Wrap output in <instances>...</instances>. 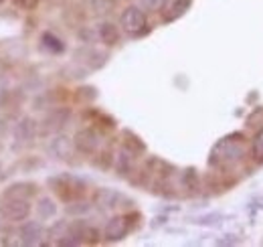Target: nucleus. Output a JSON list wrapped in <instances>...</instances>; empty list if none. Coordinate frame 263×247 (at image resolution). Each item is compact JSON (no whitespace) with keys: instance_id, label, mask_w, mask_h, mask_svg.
Wrapping results in <instances>:
<instances>
[{"instance_id":"f257e3e1","label":"nucleus","mask_w":263,"mask_h":247,"mask_svg":"<svg viewBox=\"0 0 263 247\" xmlns=\"http://www.w3.org/2000/svg\"><path fill=\"white\" fill-rule=\"evenodd\" d=\"M235 136V134H233ZM233 136H227V138H223L215 148H213V152H211V162L213 164H217V162H221V164H225V162H235V160H239L241 156H243V144H241V140L237 142V140H233Z\"/></svg>"},{"instance_id":"f03ea898","label":"nucleus","mask_w":263,"mask_h":247,"mask_svg":"<svg viewBox=\"0 0 263 247\" xmlns=\"http://www.w3.org/2000/svg\"><path fill=\"white\" fill-rule=\"evenodd\" d=\"M120 25H122V29L128 34L136 37V34H142V32L146 31L148 21H146L144 10H140L138 6H128L122 12V16H120Z\"/></svg>"},{"instance_id":"7ed1b4c3","label":"nucleus","mask_w":263,"mask_h":247,"mask_svg":"<svg viewBox=\"0 0 263 247\" xmlns=\"http://www.w3.org/2000/svg\"><path fill=\"white\" fill-rule=\"evenodd\" d=\"M53 190H57V195L63 199V201H75L83 195V183H79L77 179H71V177H59V179H51L49 181Z\"/></svg>"},{"instance_id":"20e7f679","label":"nucleus","mask_w":263,"mask_h":247,"mask_svg":"<svg viewBox=\"0 0 263 247\" xmlns=\"http://www.w3.org/2000/svg\"><path fill=\"white\" fill-rule=\"evenodd\" d=\"M73 144H75V148H77L79 152H83V154H93L99 148L98 132L91 130V128H83V130H79V132L75 134Z\"/></svg>"},{"instance_id":"39448f33","label":"nucleus","mask_w":263,"mask_h":247,"mask_svg":"<svg viewBox=\"0 0 263 247\" xmlns=\"http://www.w3.org/2000/svg\"><path fill=\"white\" fill-rule=\"evenodd\" d=\"M0 211L4 213L6 221L18 223V221H25L27 217L31 215V203L27 199H10Z\"/></svg>"},{"instance_id":"423d86ee","label":"nucleus","mask_w":263,"mask_h":247,"mask_svg":"<svg viewBox=\"0 0 263 247\" xmlns=\"http://www.w3.org/2000/svg\"><path fill=\"white\" fill-rule=\"evenodd\" d=\"M128 231H130L128 217H114L105 225V239L107 241H120L128 235Z\"/></svg>"},{"instance_id":"0eeeda50","label":"nucleus","mask_w":263,"mask_h":247,"mask_svg":"<svg viewBox=\"0 0 263 247\" xmlns=\"http://www.w3.org/2000/svg\"><path fill=\"white\" fill-rule=\"evenodd\" d=\"M18 235H21V243L23 245H36V243H41L43 227L39 223H34V221H29V223H25L21 227Z\"/></svg>"},{"instance_id":"6e6552de","label":"nucleus","mask_w":263,"mask_h":247,"mask_svg":"<svg viewBox=\"0 0 263 247\" xmlns=\"http://www.w3.org/2000/svg\"><path fill=\"white\" fill-rule=\"evenodd\" d=\"M67 120H69V110L59 108L53 114H49V118L45 120V130L47 132H57V130H61L65 126Z\"/></svg>"},{"instance_id":"1a4fd4ad","label":"nucleus","mask_w":263,"mask_h":247,"mask_svg":"<svg viewBox=\"0 0 263 247\" xmlns=\"http://www.w3.org/2000/svg\"><path fill=\"white\" fill-rule=\"evenodd\" d=\"M132 168H134V152L124 146V148L118 152V156H116V170H118V174L126 177V174L132 172Z\"/></svg>"},{"instance_id":"9d476101","label":"nucleus","mask_w":263,"mask_h":247,"mask_svg":"<svg viewBox=\"0 0 263 247\" xmlns=\"http://www.w3.org/2000/svg\"><path fill=\"white\" fill-rule=\"evenodd\" d=\"M189 8H191V0H170V2H166L164 19L166 21H176V19H180Z\"/></svg>"},{"instance_id":"9b49d317","label":"nucleus","mask_w":263,"mask_h":247,"mask_svg":"<svg viewBox=\"0 0 263 247\" xmlns=\"http://www.w3.org/2000/svg\"><path fill=\"white\" fill-rule=\"evenodd\" d=\"M49 152L55 156V158H67L69 152H71V142H69V138H65V136L53 138L51 144H49Z\"/></svg>"},{"instance_id":"f8f14e48","label":"nucleus","mask_w":263,"mask_h":247,"mask_svg":"<svg viewBox=\"0 0 263 247\" xmlns=\"http://www.w3.org/2000/svg\"><path fill=\"white\" fill-rule=\"evenodd\" d=\"M120 199H122V197H120L116 190H109V188H99L98 195H96V203H98L99 207H103V209L116 207Z\"/></svg>"},{"instance_id":"ddd939ff","label":"nucleus","mask_w":263,"mask_h":247,"mask_svg":"<svg viewBox=\"0 0 263 247\" xmlns=\"http://www.w3.org/2000/svg\"><path fill=\"white\" fill-rule=\"evenodd\" d=\"M34 132H36L34 123L31 122V120H23V122L14 128V138H16L18 144H21V142L25 144V142H31V140H33Z\"/></svg>"},{"instance_id":"4468645a","label":"nucleus","mask_w":263,"mask_h":247,"mask_svg":"<svg viewBox=\"0 0 263 247\" xmlns=\"http://www.w3.org/2000/svg\"><path fill=\"white\" fill-rule=\"evenodd\" d=\"M99 39H101V43H105V45L111 47V45H116L120 41V31L111 23H101L99 25Z\"/></svg>"},{"instance_id":"2eb2a0df","label":"nucleus","mask_w":263,"mask_h":247,"mask_svg":"<svg viewBox=\"0 0 263 247\" xmlns=\"http://www.w3.org/2000/svg\"><path fill=\"white\" fill-rule=\"evenodd\" d=\"M34 192V186L33 185H12L6 192H4V197L6 199H27V197H31Z\"/></svg>"},{"instance_id":"dca6fc26","label":"nucleus","mask_w":263,"mask_h":247,"mask_svg":"<svg viewBox=\"0 0 263 247\" xmlns=\"http://www.w3.org/2000/svg\"><path fill=\"white\" fill-rule=\"evenodd\" d=\"M36 211H39V217H41V219H51V217H55V213H57V205H55L51 199L45 197V199L39 201Z\"/></svg>"},{"instance_id":"f3484780","label":"nucleus","mask_w":263,"mask_h":247,"mask_svg":"<svg viewBox=\"0 0 263 247\" xmlns=\"http://www.w3.org/2000/svg\"><path fill=\"white\" fill-rule=\"evenodd\" d=\"M114 4H116V0H89V6H91V10L96 14H107V12H111Z\"/></svg>"},{"instance_id":"a211bd4d","label":"nucleus","mask_w":263,"mask_h":247,"mask_svg":"<svg viewBox=\"0 0 263 247\" xmlns=\"http://www.w3.org/2000/svg\"><path fill=\"white\" fill-rule=\"evenodd\" d=\"M182 186H184L186 190H197L198 188V174L195 168L184 170V174H182Z\"/></svg>"},{"instance_id":"6ab92c4d","label":"nucleus","mask_w":263,"mask_h":247,"mask_svg":"<svg viewBox=\"0 0 263 247\" xmlns=\"http://www.w3.org/2000/svg\"><path fill=\"white\" fill-rule=\"evenodd\" d=\"M124 146L128 148V150H132L134 154L136 152H144V144L140 142V138L138 136H134V134H130V132H124Z\"/></svg>"},{"instance_id":"aec40b11","label":"nucleus","mask_w":263,"mask_h":247,"mask_svg":"<svg viewBox=\"0 0 263 247\" xmlns=\"http://www.w3.org/2000/svg\"><path fill=\"white\" fill-rule=\"evenodd\" d=\"M43 43H45V47H49V49L55 51V53H61V51H63V43H61L57 37H53L51 32H45V34H43Z\"/></svg>"},{"instance_id":"412c9836","label":"nucleus","mask_w":263,"mask_h":247,"mask_svg":"<svg viewBox=\"0 0 263 247\" xmlns=\"http://www.w3.org/2000/svg\"><path fill=\"white\" fill-rule=\"evenodd\" d=\"M253 156L257 160H263V130H259L253 138Z\"/></svg>"},{"instance_id":"4be33fe9","label":"nucleus","mask_w":263,"mask_h":247,"mask_svg":"<svg viewBox=\"0 0 263 247\" xmlns=\"http://www.w3.org/2000/svg\"><path fill=\"white\" fill-rule=\"evenodd\" d=\"M166 2L168 0H142L144 8H148V10H160L166 6Z\"/></svg>"},{"instance_id":"5701e85b","label":"nucleus","mask_w":263,"mask_h":247,"mask_svg":"<svg viewBox=\"0 0 263 247\" xmlns=\"http://www.w3.org/2000/svg\"><path fill=\"white\" fill-rule=\"evenodd\" d=\"M14 2H16V6H21L23 10H33L39 0H14Z\"/></svg>"},{"instance_id":"b1692460","label":"nucleus","mask_w":263,"mask_h":247,"mask_svg":"<svg viewBox=\"0 0 263 247\" xmlns=\"http://www.w3.org/2000/svg\"><path fill=\"white\" fill-rule=\"evenodd\" d=\"M85 211H89V205H85V203H83V207H69V213H85Z\"/></svg>"},{"instance_id":"393cba45","label":"nucleus","mask_w":263,"mask_h":247,"mask_svg":"<svg viewBox=\"0 0 263 247\" xmlns=\"http://www.w3.org/2000/svg\"><path fill=\"white\" fill-rule=\"evenodd\" d=\"M227 237H229V239H221L219 243H221V245H233V243L239 241V237H235V235H227Z\"/></svg>"},{"instance_id":"a878e982","label":"nucleus","mask_w":263,"mask_h":247,"mask_svg":"<svg viewBox=\"0 0 263 247\" xmlns=\"http://www.w3.org/2000/svg\"><path fill=\"white\" fill-rule=\"evenodd\" d=\"M4 225H6V217H4V213L0 211V229H2Z\"/></svg>"},{"instance_id":"bb28decb","label":"nucleus","mask_w":263,"mask_h":247,"mask_svg":"<svg viewBox=\"0 0 263 247\" xmlns=\"http://www.w3.org/2000/svg\"><path fill=\"white\" fill-rule=\"evenodd\" d=\"M4 97V79L0 77V99Z\"/></svg>"},{"instance_id":"cd10ccee","label":"nucleus","mask_w":263,"mask_h":247,"mask_svg":"<svg viewBox=\"0 0 263 247\" xmlns=\"http://www.w3.org/2000/svg\"><path fill=\"white\" fill-rule=\"evenodd\" d=\"M0 2H4V0H0Z\"/></svg>"}]
</instances>
